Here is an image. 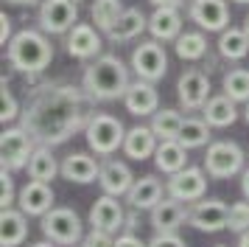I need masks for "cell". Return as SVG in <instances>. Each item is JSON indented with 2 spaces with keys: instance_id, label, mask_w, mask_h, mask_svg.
Returning a JSON list of instances; mask_svg holds the SVG:
<instances>
[{
  "instance_id": "83f0119b",
  "label": "cell",
  "mask_w": 249,
  "mask_h": 247,
  "mask_svg": "<svg viewBox=\"0 0 249 247\" xmlns=\"http://www.w3.org/2000/svg\"><path fill=\"white\" fill-rule=\"evenodd\" d=\"M25 171H28L31 180L51 183V180H56V174H62V163H56L51 146H36L31 160H28V166H25Z\"/></svg>"
},
{
  "instance_id": "6da1fadb",
  "label": "cell",
  "mask_w": 249,
  "mask_h": 247,
  "mask_svg": "<svg viewBox=\"0 0 249 247\" xmlns=\"http://www.w3.org/2000/svg\"><path fill=\"white\" fill-rule=\"evenodd\" d=\"M92 96L79 84L42 82L31 84L25 96L20 126L36 141V146H59L84 129L92 118Z\"/></svg>"
},
{
  "instance_id": "7bdbcfd3",
  "label": "cell",
  "mask_w": 249,
  "mask_h": 247,
  "mask_svg": "<svg viewBox=\"0 0 249 247\" xmlns=\"http://www.w3.org/2000/svg\"><path fill=\"white\" fill-rule=\"evenodd\" d=\"M241 191H244V197L249 200V166L241 171Z\"/></svg>"
},
{
  "instance_id": "8fae6325",
  "label": "cell",
  "mask_w": 249,
  "mask_h": 247,
  "mask_svg": "<svg viewBox=\"0 0 249 247\" xmlns=\"http://www.w3.org/2000/svg\"><path fill=\"white\" fill-rule=\"evenodd\" d=\"M207 171L199 166H185L182 171L177 174H171L165 180V191H168V197L179 202H199L204 200V194H207Z\"/></svg>"
},
{
  "instance_id": "4fadbf2b",
  "label": "cell",
  "mask_w": 249,
  "mask_h": 247,
  "mask_svg": "<svg viewBox=\"0 0 249 247\" xmlns=\"http://www.w3.org/2000/svg\"><path fill=\"white\" fill-rule=\"evenodd\" d=\"M188 17L202 31H224L230 28V9L224 0H188Z\"/></svg>"
},
{
  "instance_id": "ab89813d",
  "label": "cell",
  "mask_w": 249,
  "mask_h": 247,
  "mask_svg": "<svg viewBox=\"0 0 249 247\" xmlns=\"http://www.w3.org/2000/svg\"><path fill=\"white\" fill-rule=\"evenodd\" d=\"M115 247H148V245H146V242H140L135 233H129V230H126V233H121L118 239H115Z\"/></svg>"
},
{
  "instance_id": "1f68e13d",
  "label": "cell",
  "mask_w": 249,
  "mask_h": 247,
  "mask_svg": "<svg viewBox=\"0 0 249 247\" xmlns=\"http://www.w3.org/2000/svg\"><path fill=\"white\" fill-rule=\"evenodd\" d=\"M210 124L204 121V118H185L179 129V141L185 149H202V146H210Z\"/></svg>"
},
{
  "instance_id": "3957f363",
  "label": "cell",
  "mask_w": 249,
  "mask_h": 247,
  "mask_svg": "<svg viewBox=\"0 0 249 247\" xmlns=\"http://www.w3.org/2000/svg\"><path fill=\"white\" fill-rule=\"evenodd\" d=\"M6 59L17 73H25L28 79L39 76L53 59V45L42 28H23L6 45Z\"/></svg>"
},
{
  "instance_id": "c3c4849f",
  "label": "cell",
  "mask_w": 249,
  "mask_h": 247,
  "mask_svg": "<svg viewBox=\"0 0 249 247\" xmlns=\"http://www.w3.org/2000/svg\"><path fill=\"white\" fill-rule=\"evenodd\" d=\"M244 118H247V124H249V101H247V107H244Z\"/></svg>"
},
{
  "instance_id": "ba28073f",
  "label": "cell",
  "mask_w": 249,
  "mask_h": 247,
  "mask_svg": "<svg viewBox=\"0 0 249 247\" xmlns=\"http://www.w3.org/2000/svg\"><path fill=\"white\" fill-rule=\"evenodd\" d=\"M129 67L143 82H160L168 70V54L160 45V40H146V42L135 45V51L129 56Z\"/></svg>"
},
{
  "instance_id": "8d00e7d4",
  "label": "cell",
  "mask_w": 249,
  "mask_h": 247,
  "mask_svg": "<svg viewBox=\"0 0 249 247\" xmlns=\"http://www.w3.org/2000/svg\"><path fill=\"white\" fill-rule=\"evenodd\" d=\"M0 205H3V211L17 205V191H14V183H12L9 168H3V171H0Z\"/></svg>"
},
{
  "instance_id": "4dcf8cb0",
  "label": "cell",
  "mask_w": 249,
  "mask_h": 247,
  "mask_svg": "<svg viewBox=\"0 0 249 247\" xmlns=\"http://www.w3.org/2000/svg\"><path fill=\"white\" fill-rule=\"evenodd\" d=\"M174 51L179 59L185 62H196V59H204L207 56V37L202 31H182L174 42Z\"/></svg>"
},
{
  "instance_id": "f6af8a7d",
  "label": "cell",
  "mask_w": 249,
  "mask_h": 247,
  "mask_svg": "<svg viewBox=\"0 0 249 247\" xmlns=\"http://www.w3.org/2000/svg\"><path fill=\"white\" fill-rule=\"evenodd\" d=\"M238 247H249V230H244V233L238 236Z\"/></svg>"
},
{
  "instance_id": "d6a6232c",
  "label": "cell",
  "mask_w": 249,
  "mask_h": 247,
  "mask_svg": "<svg viewBox=\"0 0 249 247\" xmlns=\"http://www.w3.org/2000/svg\"><path fill=\"white\" fill-rule=\"evenodd\" d=\"M121 14H124V3H121V0H92V6H90L92 22H95V28L104 31V34L118 22Z\"/></svg>"
},
{
  "instance_id": "74e56055",
  "label": "cell",
  "mask_w": 249,
  "mask_h": 247,
  "mask_svg": "<svg viewBox=\"0 0 249 247\" xmlns=\"http://www.w3.org/2000/svg\"><path fill=\"white\" fill-rule=\"evenodd\" d=\"M81 247H115V233L95 230V227H92L90 233H84V239H81Z\"/></svg>"
},
{
  "instance_id": "5bb4252c",
  "label": "cell",
  "mask_w": 249,
  "mask_h": 247,
  "mask_svg": "<svg viewBox=\"0 0 249 247\" xmlns=\"http://www.w3.org/2000/svg\"><path fill=\"white\" fill-rule=\"evenodd\" d=\"M121 197L112 194H101L98 200L92 202L90 208V227L95 230H107V233H118L126 227V211L121 205Z\"/></svg>"
},
{
  "instance_id": "7a4b0ae2",
  "label": "cell",
  "mask_w": 249,
  "mask_h": 247,
  "mask_svg": "<svg viewBox=\"0 0 249 247\" xmlns=\"http://www.w3.org/2000/svg\"><path fill=\"white\" fill-rule=\"evenodd\" d=\"M132 84L129 79V67L121 62V56L115 54H101L84 67L81 76V87L90 93L95 101H115L124 99L126 90Z\"/></svg>"
},
{
  "instance_id": "e575fe53",
  "label": "cell",
  "mask_w": 249,
  "mask_h": 247,
  "mask_svg": "<svg viewBox=\"0 0 249 247\" xmlns=\"http://www.w3.org/2000/svg\"><path fill=\"white\" fill-rule=\"evenodd\" d=\"M20 112H23V107L17 104L12 87H9V82L3 79V82H0V121L9 124V121H14V118H20Z\"/></svg>"
},
{
  "instance_id": "e0dca14e",
  "label": "cell",
  "mask_w": 249,
  "mask_h": 247,
  "mask_svg": "<svg viewBox=\"0 0 249 247\" xmlns=\"http://www.w3.org/2000/svg\"><path fill=\"white\" fill-rule=\"evenodd\" d=\"M135 174L132 168L126 166L124 160L118 157H104L101 160V174H98V185L104 194H112V197H126L129 188L135 185Z\"/></svg>"
},
{
  "instance_id": "d590c367",
  "label": "cell",
  "mask_w": 249,
  "mask_h": 247,
  "mask_svg": "<svg viewBox=\"0 0 249 247\" xmlns=\"http://www.w3.org/2000/svg\"><path fill=\"white\" fill-rule=\"evenodd\" d=\"M230 230H235V233L249 230V200L230 205Z\"/></svg>"
},
{
  "instance_id": "f35d334b",
  "label": "cell",
  "mask_w": 249,
  "mask_h": 247,
  "mask_svg": "<svg viewBox=\"0 0 249 247\" xmlns=\"http://www.w3.org/2000/svg\"><path fill=\"white\" fill-rule=\"evenodd\" d=\"M148 247H188V245L177 233H154V239L148 242Z\"/></svg>"
},
{
  "instance_id": "60d3db41",
  "label": "cell",
  "mask_w": 249,
  "mask_h": 247,
  "mask_svg": "<svg viewBox=\"0 0 249 247\" xmlns=\"http://www.w3.org/2000/svg\"><path fill=\"white\" fill-rule=\"evenodd\" d=\"M0 42H3V45L12 42V17H9L6 11L0 14Z\"/></svg>"
},
{
  "instance_id": "8992f818",
  "label": "cell",
  "mask_w": 249,
  "mask_h": 247,
  "mask_svg": "<svg viewBox=\"0 0 249 247\" xmlns=\"http://www.w3.org/2000/svg\"><path fill=\"white\" fill-rule=\"evenodd\" d=\"M244 149L235 141H213L204 152V171L210 180H230L244 171Z\"/></svg>"
},
{
  "instance_id": "2e32d148",
  "label": "cell",
  "mask_w": 249,
  "mask_h": 247,
  "mask_svg": "<svg viewBox=\"0 0 249 247\" xmlns=\"http://www.w3.org/2000/svg\"><path fill=\"white\" fill-rule=\"evenodd\" d=\"M17 208L25 213V216H45L53 205V188L51 183H39V180H28L23 188L17 191Z\"/></svg>"
},
{
  "instance_id": "ac0fdd59",
  "label": "cell",
  "mask_w": 249,
  "mask_h": 247,
  "mask_svg": "<svg viewBox=\"0 0 249 247\" xmlns=\"http://www.w3.org/2000/svg\"><path fill=\"white\" fill-rule=\"evenodd\" d=\"M148 222L154 227V233H177L182 225L188 222V208H185V202L174 200V197H165L162 202H157L151 208Z\"/></svg>"
},
{
  "instance_id": "4316f807",
  "label": "cell",
  "mask_w": 249,
  "mask_h": 247,
  "mask_svg": "<svg viewBox=\"0 0 249 247\" xmlns=\"http://www.w3.org/2000/svg\"><path fill=\"white\" fill-rule=\"evenodd\" d=\"M154 166L162 171V174H177L188 166V149L179 144V141H160L157 152H154Z\"/></svg>"
},
{
  "instance_id": "d6986e66",
  "label": "cell",
  "mask_w": 249,
  "mask_h": 247,
  "mask_svg": "<svg viewBox=\"0 0 249 247\" xmlns=\"http://www.w3.org/2000/svg\"><path fill=\"white\" fill-rule=\"evenodd\" d=\"M165 183L157 180L154 174H143V177L135 180V185L129 188L126 194V202H129V208L132 211H151L157 202L165 200Z\"/></svg>"
},
{
  "instance_id": "30bf717a",
  "label": "cell",
  "mask_w": 249,
  "mask_h": 247,
  "mask_svg": "<svg viewBox=\"0 0 249 247\" xmlns=\"http://www.w3.org/2000/svg\"><path fill=\"white\" fill-rule=\"evenodd\" d=\"M188 225L202 233H218L230 227V205L224 200H199L188 208Z\"/></svg>"
},
{
  "instance_id": "bcb514c9",
  "label": "cell",
  "mask_w": 249,
  "mask_h": 247,
  "mask_svg": "<svg viewBox=\"0 0 249 247\" xmlns=\"http://www.w3.org/2000/svg\"><path fill=\"white\" fill-rule=\"evenodd\" d=\"M28 247H59V245H53L51 239H45V242H36V245H28Z\"/></svg>"
},
{
  "instance_id": "836d02e7",
  "label": "cell",
  "mask_w": 249,
  "mask_h": 247,
  "mask_svg": "<svg viewBox=\"0 0 249 247\" xmlns=\"http://www.w3.org/2000/svg\"><path fill=\"white\" fill-rule=\"evenodd\" d=\"M221 90H224L227 96L232 101H249V70L247 67H232V70H227L224 79H221Z\"/></svg>"
},
{
  "instance_id": "277c9868",
  "label": "cell",
  "mask_w": 249,
  "mask_h": 247,
  "mask_svg": "<svg viewBox=\"0 0 249 247\" xmlns=\"http://www.w3.org/2000/svg\"><path fill=\"white\" fill-rule=\"evenodd\" d=\"M84 135H87V146L95 155L109 157L118 149H124L126 126L115 115H109V112H92V118L84 126Z\"/></svg>"
},
{
  "instance_id": "5b68a950",
  "label": "cell",
  "mask_w": 249,
  "mask_h": 247,
  "mask_svg": "<svg viewBox=\"0 0 249 247\" xmlns=\"http://www.w3.org/2000/svg\"><path fill=\"white\" fill-rule=\"evenodd\" d=\"M42 233L59 247H73L81 245V239H84V222L73 208L59 205V208H51L42 216Z\"/></svg>"
},
{
  "instance_id": "603a6c76",
  "label": "cell",
  "mask_w": 249,
  "mask_h": 247,
  "mask_svg": "<svg viewBox=\"0 0 249 247\" xmlns=\"http://www.w3.org/2000/svg\"><path fill=\"white\" fill-rule=\"evenodd\" d=\"M157 146H160V138L154 135L151 126L137 124L132 129H126V141H124L126 157H132V160H148V157H154Z\"/></svg>"
},
{
  "instance_id": "681fc988",
  "label": "cell",
  "mask_w": 249,
  "mask_h": 247,
  "mask_svg": "<svg viewBox=\"0 0 249 247\" xmlns=\"http://www.w3.org/2000/svg\"><path fill=\"white\" fill-rule=\"evenodd\" d=\"M235 3H241V6H249V0H235Z\"/></svg>"
},
{
  "instance_id": "f907efd6",
  "label": "cell",
  "mask_w": 249,
  "mask_h": 247,
  "mask_svg": "<svg viewBox=\"0 0 249 247\" xmlns=\"http://www.w3.org/2000/svg\"><path fill=\"white\" fill-rule=\"evenodd\" d=\"M215 247H227V245H215Z\"/></svg>"
},
{
  "instance_id": "484cf974",
  "label": "cell",
  "mask_w": 249,
  "mask_h": 247,
  "mask_svg": "<svg viewBox=\"0 0 249 247\" xmlns=\"http://www.w3.org/2000/svg\"><path fill=\"white\" fill-rule=\"evenodd\" d=\"M28 236V219L20 208H6L0 213V245L20 247Z\"/></svg>"
},
{
  "instance_id": "d4e9b609",
  "label": "cell",
  "mask_w": 249,
  "mask_h": 247,
  "mask_svg": "<svg viewBox=\"0 0 249 247\" xmlns=\"http://www.w3.org/2000/svg\"><path fill=\"white\" fill-rule=\"evenodd\" d=\"M238 101H232L227 93H221V96H210V101L204 104L202 110V118L210 126H215V129H224V126H232V124L238 121Z\"/></svg>"
},
{
  "instance_id": "9a60e30c",
  "label": "cell",
  "mask_w": 249,
  "mask_h": 247,
  "mask_svg": "<svg viewBox=\"0 0 249 247\" xmlns=\"http://www.w3.org/2000/svg\"><path fill=\"white\" fill-rule=\"evenodd\" d=\"M68 54L81 59V62H92V59H98L101 56V31L90 25V22H76L73 28L68 31Z\"/></svg>"
},
{
  "instance_id": "b9f144b4",
  "label": "cell",
  "mask_w": 249,
  "mask_h": 247,
  "mask_svg": "<svg viewBox=\"0 0 249 247\" xmlns=\"http://www.w3.org/2000/svg\"><path fill=\"white\" fill-rule=\"evenodd\" d=\"M148 3H151L154 9H157V6H177V9L185 6V0H148Z\"/></svg>"
},
{
  "instance_id": "7c38bea8",
  "label": "cell",
  "mask_w": 249,
  "mask_h": 247,
  "mask_svg": "<svg viewBox=\"0 0 249 247\" xmlns=\"http://www.w3.org/2000/svg\"><path fill=\"white\" fill-rule=\"evenodd\" d=\"M210 76L199 70V67H188L177 82V99H179L182 110H204V104L210 101Z\"/></svg>"
},
{
  "instance_id": "9c48e42d",
  "label": "cell",
  "mask_w": 249,
  "mask_h": 247,
  "mask_svg": "<svg viewBox=\"0 0 249 247\" xmlns=\"http://www.w3.org/2000/svg\"><path fill=\"white\" fill-rule=\"evenodd\" d=\"M36 22L45 34H68L79 22V0H42Z\"/></svg>"
},
{
  "instance_id": "7dc6e473",
  "label": "cell",
  "mask_w": 249,
  "mask_h": 247,
  "mask_svg": "<svg viewBox=\"0 0 249 247\" xmlns=\"http://www.w3.org/2000/svg\"><path fill=\"white\" fill-rule=\"evenodd\" d=\"M241 28H244V34H247V40H249V14L244 17V25H241Z\"/></svg>"
},
{
  "instance_id": "cb8c5ba5",
  "label": "cell",
  "mask_w": 249,
  "mask_h": 247,
  "mask_svg": "<svg viewBox=\"0 0 249 247\" xmlns=\"http://www.w3.org/2000/svg\"><path fill=\"white\" fill-rule=\"evenodd\" d=\"M143 31H148V17L140 9H124V14L118 17L112 28L107 31V40L109 42H129L140 37Z\"/></svg>"
},
{
  "instance_id": "f1b7e54d",
  "label": "cell",
  "mask_w": 249,
  "mask_h": 247,
  "mask_svg": "<svg viewBox=\"0 0 249 247\" xmlns=\"http://www.w3.org/2000/svg\"><path fill=\"white\" fill-rule=\"evenodd\" d=\"M218 54L230 62H241L249 54V40L244 28H224L218 34Z\"/></svg>"
},
{
  "instance_id": "f546056e",
  "label": "cell",
  "mask_w": 249,
  "mask_h": 247,
  "mask_svg": "<svg viewBox=\"0 0 249 247\" xmlns=\"http://www.w3.org/2000/svg\"><path fill=\"white\" fill-rule=\"evenodd\" d=\"M182 124H185V115L179 110H157L151 115L148 126L154 129V135H157L160 141H177Z\"/></svg>"
},
{
  "instance_id": "52a82bcc",
  "label": "cell",
  "mask_w": 249,
  "mask_h": 247,
  "mask_svg": "<svg viewBox=\"0 0 249 247\" xmlns=\"http://www.w3.org/2000/svg\"><path fill=\"white\" fill-rule=\"evenodd\" d=\"M36 141L25 132L23 126H9L0 135V166L9 168V171H20L28 166V160L34 155Z\"/></svg>"
},
{
  "instance_id": "44dd1931",
  "label": "cell",
  "mask_w": 249,
  "mask_h": 247,
  "mask_svg": "<svg viewBox=\"0 0 249 247\" xmlns=\"http://www.w3.org/2000/svg\"><path fill=\"white\" fill-rule=\"evenodd\" d=\"M98 174H101V160H95L87 152H70L62 160V177L68 180V183L87 185V183H95Z\"/></svg>"
},
{
  "instance_id": "ffe728a7",
  "label": "cell",
  "mask_w": 249,
  "mask_h": 247,
  "mask_svg": "<svg viewBox=\"0 0 249 247\" xmlns=\"http://www.w3.org/2000/svg\"><path fill=\"white\" fill-rule=\"evenodd\" d=\"M124 107L135 118H146V115H154L160 110V93L154 87V82H143V79H137L129 84L124 96Z\"/></svg>"
},
{
  "instance_id": "7402d4cb",
  "label": "cell",
  "mask_w": 249,
  "mask_h": 247,
  "mask_svg": "<svg viewBox=\"0 0 249 247\" xmlns=\"http://www.w3.org/2000/svg\"><path fill=\"white\" fill-rule=\"evenodd\" d=\"M148 34L160 42H177L182 34V14L177 6H157L148 17Z\"/></svg>"
},
{
  "instance_id": "ee69618b",
  "label": "cell",
  "mask_w": 249,
  "mask_h": 247,
  "mask_svg": "<svg viewBox=\"0 0 249 247\" xmlns=\"http://www.w3.org/2000/svg\"><path fill=\"white\" fill-rule=\"evenodd\" d=\"M6 3H12V6H39L42 0H6Z\"/></svg>"
}]
</instances>
